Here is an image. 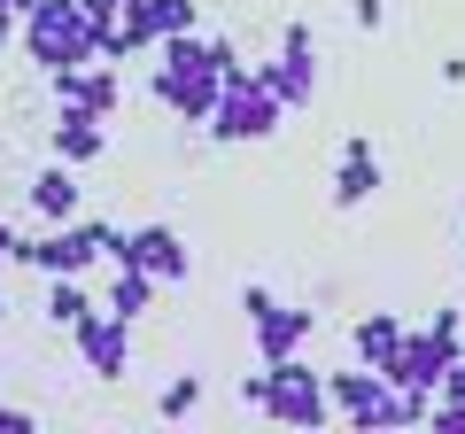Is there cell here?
Returning <instances> with one entry per match:
<instances>
[{
  "mask_svg": "<svg viewBox=\"0 0 465 434\" xmlns=\"http://www.w3.org/2000/svg\"><path fill=\"white\" fill-rule=\"evenodd\" d=\"M124 264H140L148 280L179 287L186 271H194V256H186V241L171 233V225H140V233H124Z\"/></svg>",
  "mask_w": 465,
  "mask_h": 434,
  "instance_id": "obj_11",
  "label": "cell"
},
{
  "mask_svg": "<svg viewBox=\"0 0 465 434\" xmlns=\"http://www.w3.org/2000/svg\"><path fill=\"white\" fill-rule=\"evenodd\" d=\"M155 39H148V24L140 16H116V24H101V63H133V54H148Z\"/></svg>",
  "mask_w": 465,
  "mask_h": 434,
  "instance_id": "obj_19",
  "label": "cell"
},
{
  "mask_svg": "<svg viewBox=\"0 0 465 434\" xmlns=\"http://www.w3.org/2000/svg\"><path fill=\"white\" fill-rule=\"evenodd\" d=\"M349 16H357V32H381V16H388V0H349Z\"/></svg>",
  "mask_w": 465,
  "mask_h": 434,
  "instance_id": "obj_22",
  "label": "cell"
},
{
  "mask_svg": "<svg viewBox=\"0 0 465 434\" xmlns=\"http://www.w3.org/2000/svg\"><path fill=\"white\" fill-rule=\"evenodd\" d=\"M0 8H8V16H16V24H24V16H32V8H39V0H0Z\"/></svg>",
  "mask_w": 465,
  "mask_h": 434,
  "instance_id": "obj_24",
  "label": "cell"
},
{
  "mask_svg": "<svg viewBox=\"0 0 465 434\" xmlns=\"http://www.w3.org/2000/svg\"><path fill=\"white\" fill-rule=\"evenodd\" d=\"M241 396H249L272 427H302V434H311V427H333L326 372L302 365V350H295V357H264V372H249V380H241Z\"/></svg>",
  "mask_w": 465,
  "mask_h": 434,
  "instance_id": "obj_2",
  "label": "cell"
},
{
  "mask_svg": "<svg viewBox=\"0 0 465 434\" xmlns=\"http://www.w3.org/2000/svg\"><path fill=\"white\" fill-rule=\"evenodd\" d=\"M78 8L94 16V32H101V24H116V16H133V0H78Z\"/></svg>",
  "mask_w": 465,
  "mask_h": 434,
  "instance_id": "obj_21",
  "label": "cell"
},
{
  "mask_svg": "<svg viewBox=\"0 0 465 434\" xmlns=\"http://www.w3.org/2000/svg\"><path fill=\"white\" fill-rule=\"evenodd\" d=\"M47 148L54 163H101L109 155V117H94V109H78V101H54V124H47Z\"/></svg>",
  "mask_w": 465,
  "mask_h": 434,
  "instance_id": "obj_10",
  "label": "cell"
},
{
  "mask_svg": "<svg viewBox=\"0 0 465 434\" xmlns=\"http://www.w3.org/2000/svg\"><path fill=\"white\" fill-rule=\"evenodd\" d=\"M54 101H78V109H94V117H116L124 78H116V63H78V70L54 78Z\"/></svg>",
  "mask_w": 465,
  "mask_h": 434,
  "instance_id": "obj_13",
  "label": "cell"
},
{
  "mask_svg": "<svg viewBox=\"0 0 465 434\" xmlns=\"http://www.w3.org/2000/svg\"><path fill=\"white\" fill-rule=\"evenodd\" d=\"M326 403H333V419H349V427H403V388H388L381 365L326 372Z\"/></svg>",
  "mask_w": 465,
  "mask_h": 434,
  "instance_id": "obj_6",
  "label": "cell"
},
{
  "mask_svg": "<svg viewBox=\"0 0 465 434\" xmlns=\"http://www.w3.org/2000/svg\"><path fill=\"white\" fill-rule=\"evenodd\" d=\"M70 341H78V365L94 372V380H124V372H133V326L116 311H101V302L70 326Z\"/></svg>",
  "mask_w": 465,
  "mask_h": 434,
  "instance_id": "obj_9",
  "label": "cell"
},
{
  "mask_svg": "<svg viewBox=\"0 0 465 434\" xmlns=\"http://www.w3.org/2000/svg\"><path fill=\"white\" fill-rule=\"evenodd\" d=\"M16 39H24V54H32L47 78H63V70H78V63H101V32H94V16H85L78 0H39L32 16L16 24Z\"/></svg>",
  "mask_w": 465,
  "mask_h": 434,
  "instance_id": "obj_3",
  "label": "cell"
},
{
  "mask_svg": "<svg viewBox=\"0 0 465 434\" xmlns=\"http://www.w3.org/2000/svg\"><path fill=\"white\" fill-rule=\"evenodd\" d=\"M8 39H16V16H8V8H0V47H8Z\"/></svg>",
  "mask_w": 465,
  "mask_h": 434,
  "instance_id": "obj_25",
  "label": "cell"
},
{
  "mask_svg": "<svg viewBox=\"0 0 465 434\" xmlns=\"http://www.w3.org/2000/svg\"><path fill=\"white\" fill-rule=\"evenodd\" d=\"M85 311H94V295H85V280H78V271L47 280V326H63V334H70V326H78Z\"/></svg>",
  "mask_w": 465,
  "mask_h": 434,
  "instance_id": "obj_18",
  "label": "cell"
},
{
  "mask_svg": "<svg viewBox=\"0 0 465 434\" xmlns=\"http://www.w3.org/2000/svg\"><path fill=\"white\" fill-rule=\"evenodd\" d=\"M194 411H202V372H179V380L155 396V419H163V427H179V419H194Z\"/></svg>",
  "mask_w": 465,
  "mask_h": 434,
  "instance_id": "obj_20",
  "label": "cell"
},
{
  "mask_svg": "<svg viewBox=\"0 0 465 434\" xmlns=\"http://www.w3.org/2000/svg\"><path fill=\"white\" fill-rule=\"evenodd\" d=\"M280 124H287L280 94H272V85L256 78L249 63L225 70V94H217V109H210V133H217V140H232V148H249V140H272Z\"/></svg>",
  "mask_w": 465,
  "mask_h": 434,
  "instance_id": "obj_5",
  "label": "cell"
},
{
  "mask_svg": "<svg viewBox=\"0 0 465 434\" xmlns=\"http://www.w3.org/2000/svg\"><path fill=\"white\" fill-rule=\"evenodd\" d=\"M155 101H163L171 117H186V124H210V109H217V94H225V70L210 63V39H194V32H179V39H155Z\"/></svg>",
  "mask_w": 465,
  "mask_h": 434,
  "instance_id": "obj_1",
  "label": "cell"
},
{
  "mask_svg": "<svg viewBox=\"0 0 465 434\" xmlns=\"http://www.w3.org/2000/svg\"><path fill=\"white\" fill-rule=\"evenodd\" d=\"M133 16L148 24V39H179V32L202 24V8H194V0H133Z\"/></svg>",
  "mask_w": 465,
  "mask_h": 434,
  "instance_id": "obj_17",
  "label": "cell"
},
{
  "mask_svg": "<svg viewBox=\"0 0 465 434\" xmlns=\"http://www.w3.org/2000/svg\"><path fill=\"white\" fill-rule=\"evenodd\" d=\"M16 241H24V233L8 225V217H0V256H16Z\"/></svg>",
  "mask_w": 465,
  "mask_h": 434,
  "instance_id": "obj_23",
  "label": "cell"
},
{
  "mask_svg": "<svg viewBox=\"0 0 465 434\" xmlns=\"http://www.w3.org/2000/svg\"><path fill=\"white\" fill-rule=\"evenodd\" d=\"M458 341H465V311H450V302L427 318V326H403V341L388 350V365H381L388 388H427L434 396L442 372H450V357H458Z\"/></svg>",
  "mask_w": 465,
  "mask_h": 434,
  "instance_id": "obj_4",
  "label": "cell"
},
{
  "mask_svg": "<svg viewBox=\"0 0 465 434\" xmlns=\"http://www.w3.org/2000/svg\"><path fill=\"white\" fill-rule=\"evenodd\" d=\"M0 318H8V295H0Z\"/></svg>",
  "mask_w": 465,
  "mask_h": 434,
  "instance_id": "obj_26",
  "label": "cell"
},
{
  "mask_svg": "<svg viewBox=\"0 0 465 434\" xmlns=\"http://www.w3.org/2000/svg\"><path fill=\"white\" fill-rule=\"evenodd\" d=\"M396 341H403V318L396 311H365L357 326H349V357H357V365H388Z\"/></svg>",
  "mask_w": 465,
  "mask_h": 434,
  "instance_id": "obj_16",
  "label": "cell"
},
{
  "mask_svg": "<svg viewBox=\"0 0 465 434\" xmlns=\"http://www.w3.org/2000/svg\"><path fill=\"white\" fill-rule=\"evenodd\" d=\"M381 194V148L372 140H341V163H333V210H365Z\"/></svg>",
  "mask_w": 465,
  "mask_h": 434,
  "instance_id": "obj_12",
  "label": "cell"
},
{
  "mask_svg": "<svg viewBox=\"0 0 465 434\" xmlns=\"http://www.w3.org/2000/svg\"><path fill=\"white\" fill-rule=\"evenodd\" d=\"M256 78H264L272 94H280V109H295V117H302V109L318 101V32L295 16V24L280 32V54H272V63L256 70Z\"/></svg>",
  "mask_w": 465,
  "mask_h": 434,
  "instance_id": "obj_7",
  "label": "cell"
},
{
  "mask_svg": "<svg viewBox=\"0 0 465 434\" xmlns=\"http://www.w3.org/2000/svg\"><path fill=\"white\" fill-rule=\"evenodd\" d=\"M24 202H32L47 225H70V217H78V171H70V163H47L32 186H24Z\"/></svg>",
  "mask_w": 465,
  "mask_h": 434,
  "instance_id": "obj_15",
  "label": "cell"
},
{
  "mask_svg": "<svg viewBox=\"0 0 465 434\" xmlns=\"http://www.w3.org/2000/svg\"><path fill=\"white\" fill-rule=\"evenodd\" d=\"M155 287H163V280H148L140 264H109V295H101V311H116L124 326H140V318L155 311Z\"/></svg>",
  "mask_w": 465,
  "mask_h": 434,
  "instance_id": "obj_14",
  "label": "cell"
},
{
  "mask_svg": "<svg viewBox=\"0 0 465 434\" xmlns=\"http://www.w3.org/2000/svg\"><path fill=\"white\" fill-rule=\"evenodd\" d=\"M241 311H249V334H256V357H295L311 341L318 318L302 302H280L272 287H241Z\"/></svg>",
  "mask_w": 465,
  "mask_h": 434,
  "instance_id": "obj_8",
  "label": "cell"
}]
</instances>
